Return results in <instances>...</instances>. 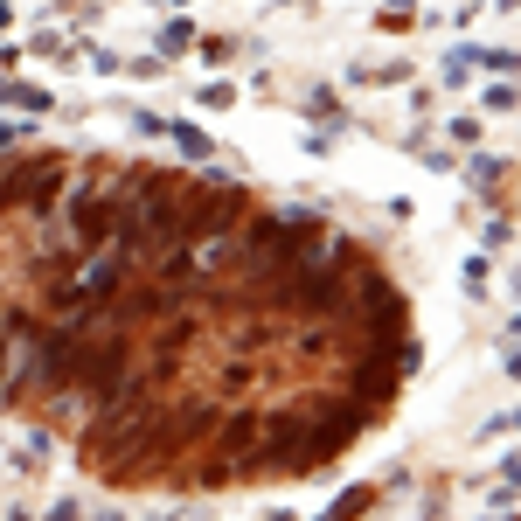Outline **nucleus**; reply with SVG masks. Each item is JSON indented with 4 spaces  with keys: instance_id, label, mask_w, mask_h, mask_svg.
I'll use <instances>...</instances> for the list:
<instances>
[{
    "instance_id": "412c9836",
    "label": "nucleus",
    "mask_w": 521,
    "mask_h": 521,
    "mask_svg": "<svg viewBox=\"0 0 521 521\" xmlns=\"http://www.w3.org/2000/svg\"><path fill=\"white\" fill-rule=\"evenodd\" d=\"M501 369H508V376H515V383H521V341H508V355H501Z\"/></svg>"
},
{
    "instance_id": "9b49d317",
    "label": "nucleus",
    "mask_w": 521,
    "mask_h": 521,
    "mask_svg": "<svg viewBox=\"0 0 521 521\" xmlns=\"http://www.w3.org/2000/svg\"><path fill=\"white\" fill-rule=\"evenodd\" d=\"M445 132H452V146H480V112H459V119H445Z\"/></svg>"
},
{
    "instance_id": "b1692460",
    "label": "nucleus",
    "mask_w": 521,
    "mask_h": 521,
    "mask_svg": "<svg viewBox=\"0 0 521 521\" xmlns=\"http://www.w3.org/2000/svg\"><path fill=\"white\" fill-rule=\"evenodd\" d=\"M508 341H521V313H515V320H508Z\"/></svg>"
},
{
    "instance_id": "f8f14e48",
    "label": "nucleus",
    "mask_w": 521,
    "mask_h": 521,
    "mask_svg": "<svg viewBox=\"0 0 521 521\" xmlns=\"http://www.w3.org/2000/svg\"><path fill=\"white\" fill-rule=\"evenodd\" d=\"M126 126L139 132V139H160V132H167V119H160V112H146V105H126Z\"/></svg>"
},
{
    "instance_id": "20e7f679",
    "label": "nucleus",
    "mask_w": 521,
    "mask_h": 521,
    "mask_svg": "<svg viewBox=\"0 0 521 521\" xmlns=\"http://www.w3.org/2000/svg\"><path fill=\"white\" fill-rule=\"evenodd\" d=\"M7 112H28V119H49V112H56V98H49L42 84H21V77H14V91H7Z\"/></svg>"
},
{
    "instance_id": "0eeeda50",
    "label": "nucleus",
    "mask_w": 521,
    "mask_h": 521,
    "mask_svg": "<svg viewBox=\"0 0 521 521\" xmlns=\"http://www.w3.org/2000/svg\"><path fill=\"white\" fill-rule=\"evenodd\" d=\"M77 63H91L98 77H126V56H119V49H105V42H77Z\"/></svg>"
},
{
    "instance_id": "423d86ee",
    "label": "nucleus",
    "mask_w": 521,
    "mask_h": 521,
    "mask_svg": "<svg viewBox=\"0 0 521 521\" xmlns=\"http://www.w3.org/2000/svg\"><path fill=\"white\" fill-rule=\"evenodd\" d=\"M21 49H35V56H56V63H63V70H70V63H77V42H63V28H42V35H28V42H21Z\"/></svg>"
},
{
    "instance_id": "1a4fd4ad",
    "label": "nucleus",
    "mask_w": 521,
    "mask_h": 521,
    "mask_svg": "<svg viewBox=\"0 0 521 521\" xmlns=\"http://www.w3.org/2000/svg\"><path fill=\"white\" fill-rule=\"evenodd\" d=\"M126 77L132 84H160V77H167V56H160V49H153V56H126Z\"/></svg>"
},
{
    "instance_id": "f3484780",
    "label": "nucleus",
    "mask_w": 521,
    "mask_h": 521,
    "mask_svg": "<svg viewBox=\"0 0 521 521\" xmlns=\"http://www.w3.org/2000/svg\"><path fill=\"white\" fill-rule=\"evenodd\" d=\"M508 431H521V410H501V417L480 424V438H508Z\"/></svg>"
},
{
    "instance_id": "6e6552de",
    "label": "nucleus",
    "mask_w": 521,
    "mask_h": 521,
    "mask_svg": "<svg viewBox=\"0 0 521 521\" xmlns=\"http://www.w3.org/2000/svg\"><path fill=\"white\" fill-rule=\"evenodd\" d=\"M424 14H417V0H383V14H376V28L383 35H403V28H417Z\"/></svg>"
},
{
    "instance_id": "ddd939ff",
    "label": "nucleus",
    "mask_w": 521,
    "mask_h": 521,
    "mask_svg": "<svg viewBox=\"0 0 521 521\" xmlns=\"http://www.w3.org/2000/svg\"><path fill=\"white\" fill-rule=\"evenodd\" d=\"M195 98H202V105H209V112H230V105H237V84H202V91H195Z\"/></svg>"
},
{
    "instance_id": "4be33fe9",
    "label": "nucleus",
    "mask_w": 521,
    "mask_h": 521,
    "mask_svg": "<svg viewBox=\"0 0 521 521\" xmlns=\"http://www.w3.org/2000/svg\"><path fill=\"white\" fill-rule=\"evenodd\" d=\"M0 28H14V0H0Z\"/></svg>"
},
{
    "instance_id": "9d476101",
    "label": "nucleus",
    "mask_w": 521,
    "mask_h": 521,
    "mask_svg": "<svg viewBox=\"0 0 521 521\" xmlns=\"http://www.w3.org/2000/svg\"><path fill=\"white\" fill-rule=\"evenodd\" d=\"M521 105V84L515 77H494V84H487V112H515Z\"/></svg>"
},
{
    "instance_id": "aec40b11",
    "label": "nucleus",
    "mask_w": 521,
    "mask_h": 521,
    "mask_svg": "<svg viewBox=\"0 0 521 521\" xmlns=\"http://www.w3.org/2000/svg\"><path fill=\"white\" fill-rule=\"evenodd\" d=\"M501 487H508V494H521V459H515V452L501 459Z\"/></svg>"
},
{
    "instance_id": "7ed1b4c3",
    "label": "nucleus",
    "mask_w": 521,
    "mask_h": 521,
    "mask_svg": "<svg viewBox=\"0 0 521 521\" xmlns=\"http://www.w3.org/2000/svg\"><path fill=\"white\" fill-rule=\"evenodd\" d=\"M167 139L181 146V160H216V139L202 126H188V119H167Z\"/></svg>"
},
{
    "instance_id": "393cba45",
    "label": "nucleus",
    "mask_w": 521,
    "mask_h": 521,
    "mask_svg": "<svg viewBox=\"0 0 521 521\" xmlns=\"http://www.w3.org/2000/svg\"><path fill=\"white\" fill-rule=\"evenodd\" d=\"M174 7H195V0H174Z\"/></svg>"
},
{
    "instance_id": "a211bd4d",
    "label": "nucleus",
    "mask_w": 521,
    "mask_h": 521,
    "mask_svg": "<svg viewBox=\"0 0 521 521\" xmlns=\"http://www.w3.org/2000/svg\"><path fill=\"white\" fill-rule=\"evenodd\" d=\"M508 174V160H494V153H473V181H501Z\"/></svg>"
},
{
    "instance_id": "2eb2a0df",
    "label": "nucleus",
    "mask_w": 521,
    "mask_h": 521,
    "mask_svg": "<svg viewBox=\"0 0 521 521\" xmlns=\"http://www.w3.org/2000/svg\"><path fill=\"white\" fill-rule=\"evenodd\" d=\"M35 146V126H0V153H28Z\"/></svg>"
},
{
    "instance_id": "f03ea898",
    "label": "nucleus",
    "mask_w": 521,
    "mask_h": 521,
    "mask_svg": "<svg viewBox=\"0 0 521 521\" xmlns=\"http://www.w3.org/2000/svg\"><path fill=\"white\" fill-rule=\"evenodd\" d=\"M126 188H132V174L126 181H112V188H84V181H70V209H63V244L70 251H105L112 244V223H119V209H126Z\"/></svg>"
},
{
    "instance_id": "5701e85b",
    "label": "nucleus",
    "mask_w": 521,
    "mask_h": 521,
    "mask_svg": "<svg viewBox=\"0 0 521 521\" xmlns=\"http://www.w3.org/2000/svg\"><path fill=\"white\" fill-rule=\"evenodd\" d=\"M494 7H501V14H521V0H494Z\"/></svg>"
},
{
    "instance_id": "4468645a",
    "label": "nucleus",
    "mask_w": 521,
    "mask_h": 521,
    "mask_svg": "<svg viewBox=\"0 0 521 521\" xmlns=\"http://www.w3.org/2000/svg\"><path fill=\"white\" fill-rule=\"evenodd\" d=\"M480 70H494V77H515L521 56H508V49H480Z\"/></svg>"
},
{
    "instance_id": "6ab92c4d",
    "label": "nucleus",
    "mask_w": 521,
    "mask_h": 521,
    "mask_svg": "<svg viewBox=\"0 0 521 521\" xmlns=\"http://www.w3.org/2000/svg\"><path fill=\"white\" fill-rule=\"evenodd\" d=\"M459 278H466V292L480 299V292H487V258H466V271H459Z\"/></svg>"
},
{
    "instance_id": "dca6fc26",
    "label": "nucleus",
    "mask_w": 521,
    "mask_h": 521,
    "mask_svg": "<svg viewBox=\"0 0 521 521\" xmlns=\"http://www.w3.org/2000/svg\"><path fill=\"white\" fill-rule=\"evenodd\" d=\"M56 14H63V21H70V28H91V21H98V7H91V0H63V7H56Z\"/></svg>"
},
{
    "instance_id": "f257e3e1",
    "label": "nucleus",
    "mask_w": 521,
    "mask_h": 521,
    "mask_svg": "<svg viewBox=\"0 0 521 521\" xmlns=\"http://www.w3.org/2000/svg\"><path fill=\"white\" fill-rule=\"evenodd\" d=\"M70 195V153H28L14 167H0V209H35L49 216Z\"/></svg>"
},
{
    "instance_id": "39448f33",
    "label": "nucleus",
    "mask_w": 521,
    "mask_h": 521,
    "mask_svg": "<svg viewBox=\"0 0 521 521\" xmlns=\"http://www.w3.org/2000/svg\"><path fill=\"white\" fill-rule=\"evenodd\" d=\"M188 49H195V21H188V14L160 21V56H188Z\"/></svg>"
}]
</instances>
